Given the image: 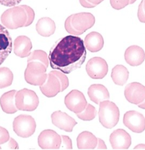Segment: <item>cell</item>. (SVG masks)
Wrapping results in <instances>:
<instances>
[{
    "instance_id": "6da1fadb",
    "label": "cell",
    "mask_w": 145,
    "mask_h": 150,
    "mask_svg": "<svg viewBox=\"0 0 145 150\" xmlns=\"http://www.w3.org/2000/svg\"><path fill=\"white\" fill-rule=\"evenodd\" d=\"M86 58L84 41L79 37L67 36L55 44L49 53L53 69L68 74L81 67Z\"/></svg>"
},
{
    "instance_id": "7a4b0ae2",
    "label": "cell",
    "mask_w": 145,
    "mask_h": 150,
    "mask_svg": "<svg viewBox=\"0 0 145 150\" xmlns=\"http://www.w3.org/2000/svg\"><path fill=\"white\" fill-rule=\"evenodd\" d=\"M1 21L4 27L9 29H16L25 27L27 21V15L22 5L14 6L2 14Z\"/></svg>"
},
{
    "instance_id": "3957f363",
    "label": "cell",
    "mask_w": 145,
    "mask_h": 150,
    "mask_svg": "<svg viewBox=\"0 0 145 150\" xmlns=\"http://www.w3.org/2000/svg\"><path fill=\"white\" fill-rule=\"evenodd\" d=\"M99 122L102 125L108 129L113 128L118 123L120 111L117 106L112 102L105 100L99 103Z\"/></svg>"
},
{
    "instance_id": "277c9868",
    "label": "cell",
    "mask_w": 145,
    "mask_h": 150,
    "mask_svg": "<svg viewBox=\"0 0 145 150\" xmlns=\"http://www.w3.org/2000/svg\"><path fill=\"white\" fill-rule=\"evenodd\" d=\"M47 67L43 64L37 61L27 62V66L24 72L26 81L32 86H41L46 81Z\"/></svg>"
},
{
    "instance_id": "5b68a950",
    "label": "cell",
    "mask_w": 145,
    "mask_h": 150,
    "mask_svg": "<svg viewBox=\"0 0 145 150\" xmlns=\"http://www.w3.org/2000/svg\"><path fill=\"white\" fill-rule=\"evenodd\" d=\"M16 106L19 110L32 112L39 104V100L36 92L27 88L18 91L15 96Z\"/></svg>"
},
{
    "instance_id": "8992f818",
    "label": "cell",
    "mask_w": 145,
    "mask_h": 150,
    "mask_svg": "<svg viewBox=\"0 0 145 150\" xmlns=\"http://www.w3.org/2000/svg\"><path fill=\"white\" fill-rule=\"evenodd\" d=\"M36 123L34 118L27 115H20L13 121V129L18 136L28 138L36 131Z\"/></svg>"
},
{
    "instance_id": "52a82bcc",
    "label": "cell",
    "mask_w": 145,
    "mask_h": 150,
    "mask_svg": "<svg viewBox=\"0 0 145 150\" xmlns=\"http://www.w3.org/2000/svg\"><path fill=\"white\" fill-rule=\"evenodd\" d=\"M88 76L93 79H102L108 72V65L105 60L101 57L91 58L88 62L86 66Z\"/></svg>"
},
{
    "instance_id": "ba28073f",
    "label": "cell",
    "mask_w": 145,
    "mask_h": 150,
    "mask_svg": "<svg viewBox=\"0 0 145 150\" xmlns=\"http://www.w3.org/2000/svg\"><path fill=\"white\" fill-rule=\"evenodd\" d=\"M64 103L69 110L76 114L83 112L88 104L84 94L78 90H73L67 95Z\"/></svg>"
},
{
    "instance_id": "9c48e42d",
    "label": "cell",
    "mask_w": 145,
    "mask_h": 150,
    "mask_svg": "<svg viewBox=\"0 0 145 150\" xmlns=\"http://www.w3.org/2000/svg\"><path fill=\"white\" fill-rule=\"evenodd\" d=\"M62 137L52 129H46L38 137L39 146L45 149H57L60 148Z\"/></svg>"
},
{
    "instance_id": "30bf717a",
    "label": "cell",
    "mask_w": 145,
    "mask_h": 150,
    "mask_svg": "<svg viewBox=\"0 0 145 150\" xmlns=\"http://www.w3.org/2000/svg\"><path fill=\"white\" fill-rule=\"evenodd\" d=\"M123 123L125 126L134 133H140L145 130V118L141 113L137 111L131 110L125 113Z\"/></svg>"
},
{
    "instance_id": "8fae6325",
    "label": "cell",
    "mask_w": 145,
    "mask_h": 150,
    "mask_svg": "<svg viewBox=\"0 0 145 150\" xmlns=\"http://www.w3.org/2000/svg\"><path fill=\"white\" fill-rule=\"evenodd\" d=\"M124 94L128 102L138 105L145 99V87L138 82L130 83L125 87Z\"/></svg>"
},
{
    "instance_id": "7c38bea8",
    "label": "cell",
    "mask_w": 145,
    "mask_h": 150,
    "mask_svg": "<svg viewBox=\"0 0 145 150\" xmlns=\"http://www.w3.org/2000/svg\"><path fill=\"white\" fill-rule=\"evenodd\" d=\"M110 142L113 149H127L131 145L132 138L125 130L117 129L111 133Z\"/></svg>"
},
{
    "instance_id": "4fadbf2b",
    "label": "cell",
    "mask_w": 145,
    "mask_h": 150,
    "mask_svg": "<svg viewBox=\"0 0 145 150\" xmlns=\"http://www.w3.org/2000/svg\"><path fill=\"white\" fill-rule=\"evenodd\" d=\"M95 18L91 13H79L72 14L71 23L74 28L83 34L95 24Z\"/></svg>"
},
{
    "instance_id": "5bb4252c",
    "label": "cell",
    "mask_w": 145,
    "mask_h": 150,
    "mask_svg": "<svg viewBox=\"0 0 145 150\" xmlns=\"http://www.w3.org/2000/svg\"><path fill=\"white\" fill-rule=\"evenodd\" d=\"M52 122L55 126L67 132H71L77 125L75 120L68 114L61 111H56L52 114Z\"/></svg>"
},
{
    "instance_id": "9a60e30c",
    "label": "cell",
    "mask_w": 145,
    "mask_h": 150,
    "mask_svg": "<svg viewBox=\"0 0 145 150\" xmlns=\"http://www.w3.org/2000/svg\"><path fill=\"white\" fill-rule=\"evenodd\" d=\"M13 50L12 38L7 29L0 24V65H1Z\"/></svg>"
},
{
    "instance_id": "2e32d148",
    "label": "cell",
    "mask_w": 145,
    "mask_h": 150,
    "mask_svg": "<svg viewBox=\"0 0 145 150\" xmlns=\"http://www.w3.org/2000/svg\"><path fill=\"white\" fill-rule=\"evenodd\" d=\"M40 89L45 96L53 97L61 92V85L58 78L51 72L47 75L46 81L40 86Z\"/></svg>"
},
{
    "instance_id": "e0dca14e",
    "label": "cell",
    "mask_w": 145,
    "mask_h": 150,
    "mask_svg": "<svg viewBox=\"0 0 145 150\" xmlns=\"http://www.w3.org/2000/svg\"><path fill=\"white\" fill-rule=\"evenodd\" d=\"M125 60L131 66H138L145 60L144 50L138 46H132L127 49L125 52Z\"/></svg>"
},
{
    "instance_id": "ac0fdd59",
    "label": "cell",
    "mask_w": 145,
    "mask_h": 150,
    "mask_svg": "<svg viewBox=\"0 0 145 150\" xmlns=\"http://www.w3.org/2000/svg\"><path fill=\"white\" fill-rule=\"evenodd\" d=\"M32 47L31 39L26 36H18L14 40V52L19 57H28L31 54Z\"/></svg>"
},
{
    "instance_id": "d6986e66",
    "label": "cell",
    "mask_w": 145,
    "mask_h": 150,
    "mask_svg": "<svg viewBox=\"0 0 145 150\" xmlns=\"http://www.w3.org/2000/svg\"><path fill=\"white\" fill-rule=\"evenodd\" d=\"M88 94L91 100L97 105L110 98L108 90L101 84L91 85L88 88Z\"/></svg>"
},
{
    "instance_id": "ffe728a7",
    "label": "cell",
    "mask_w": 145,
    "mask_h": 150,
    "mask_svg": "<svg viewBox=\"0 0 145 150\" xmlns=\"http://www.w3.org/2000/svg\"><path fill=\"white\" fill-rule=\"evenodd\" d=\"M84 46L91 52L100 51L104 46V39L102 35L97 32L89 33L84 39Z\"/></svg>"
},
{
    "instance_id": "44dd1931",
    "label": "cell",
    "mask_w": 145,
    "mask_h": 150,
    "mask_svg": "<svg viewBox=\"0 0 145 150\" xmlns=\"http://www.w3.org/2000/svg\"><path fill=\"white\" fill-rule=\"evenodd\" d=\"M17 91L15 90L4 93L0 98V105L3 111L8 114H13L18 112L16 106L15 96Z\"/></svg>"
},
{
    "instance_id": "7402d4cb",
    "label": "cell",
    "mask_w": 145,
    "mask_h": 150,
    "mask_svg": "<svg viewBox=\"0 0 145 150\" xmlns=\"http://www.w3.org/2000/svg\"><path fill=\"white\" fill-rule=\"evenodd\" d=\"M97 138L89 132H83L77 138L78 148L81 149H96Z\"/></svg>"
},
{
    "instance_id": "603a6c76",
    "label": "cell",
    "mask_w": 145,
    "mask_h": 150,
    "mask_svg": "<svg viewBox=\"0 0 145 150\" xmlns=\"http://www.w3.org/2000/svg\"><path fill=\"white\" fill-rule=\"evenodd\" d=\"M56 25L50 18H42L40 19L36 24L37 33L43 37H49L55 31Z\"/></svg>"
},
{
    "instance_id": "cb8c5ba5",
    "label": "cell",
    "mask_w": 145,
    "mask_h": 150,
    "mask_svg": "<svg viewBox=\"0 0 145 150\" xmlns=\"http://www.w3.org/2000/svg\"><path fill=\"white\" fill-rule=\"evenodd\" d=\"M129 72L127 69L122 65H117L115 66L111 73L113 82L118 86H123L127 81Z\"/></svg>"
},
{
    "instance_id": "d4e9b609",
    "label": "cell",
    "mask_w": 145,
    "mask_h": 150,
    "mask_svg": "<svg viewBox=\"0 0 145 150\" xmlns=\"http://www.w3.org/2000/svg\"><path fill=\"white\" fill-rule=\"evenodd\" d=\"M13 81V74L9 68H0V88L11 86Z\"/></svg>"
},
{
    "instance_id": "484cf974",
    "label": "cell",
    "mask_w": 145,
    "mask_h": 150,
    "mask_svg": "<svg viewBox=\"0 0 145 150\" xmlns=\"http://www.w3.org/2000/svg\"><path fill=\"white\" fill-rule=\"evenodd\" d=\"M32 61L42 62L47 67H48L49 65V59L47 54L46 52L42 51V50H36V51L31 53V54L28 56L27 62Z\"/></svg>"
},
{
    "instance_id": "4316f807",
    "label": "cell",
    "mask_w": 145,
    "mask_h": 150,
    "mask_svg": "<svg viewBox=\"0 0 145 150\" xmlns=\"http://www.w3.org/2000/svg\"><path fill=\"white\" fill-rule=\"evenodd\" d=\"M97 111L94 106L91 104H87L86 108L81 112L76 113L77 117L84 121L92 120L96 117Z\"/></svg>"
},
{
    "instance_id": "83f0119b",
    "label": "cell",
    "mask_w": 145,
    "mask_h": 150,
    "mask_svg": "<svg viewBox=\"0 0 145 150\" xmlns=\"http://www.w3.org/2000/svg\"><path fill=\"white\" fill-rule=\"evenodd\" d=\"M54 76H55L59 80L61 85V92L64 91V90L69 86V80L66 75L60 71H52L50 72Z\"/></svg>"
},
{
    "instance_id": "f1b7e54d",
    "label": "cell",
    "mask_w": 145,
    "mask_h": 150,
    "mask_svg": "<svg viewBox=\"0 0 145 150\" xmlns=\"http://www.w3.org/2000/svg\"><path fill=\"white\" fill-rule=\"evenodd\" d=\"M71 20L72 15H71L70 16H69L66 19L65 23H64V28H65L66 31L69 34H71L72 35H81L83 34L81 32L78 31V30L74 28L71 23Z\"/></svg>"
},
{
    "instance_id": "f546056e",
    "label": "cell",
    "mask_w": 145,
    "mask_h": 150,
    "mask_svg": "<svg viewBox=\"0 0 145 150\" xmlns=\"http://www.w3.org/2000/svg\"><path fill=\"white\" fill-rule=\"evenodd\" d=\"M112 7L116 10H120L130 4V0H110Z\"/></svg>"
},
{
    "instance_id": "4dcf8cb0",
    "label": "cell",
    "mask_w": 145,
    "mask_h": 150,
    "mask_svg": "<svg viewBox=\"0 0 145 150\" xmlns=\"http://www.w3.org/2000/svg\"><path fill=\"white\" fill-rule=\"evenodd\" d=\"M22 6L25 9L27 15V21L26 24V26H25V27H27L30 26L33 23L35 18V13L34 10L29 6H27V5H22Z\"/></svg>"
},
{
    "instance_id": "1f68e13d",
    "label": "cell",
    "mask_w": 145,
    "mask_h": 150,
    "mask_svg": "<svg viewBox=\"0 0 145 150\" xmlns=\"http://www.w3.org/2000/svg\"><path fill=\"white\" fill-rule=\"evenodd\" d=\"M9 139V134L7 129L0 127V145L8 142Z\"/></svg>"
},
{
    "instance_id": "d6a6232c",
    "label": "cell",
    "mask_w": 145,
    "mask_h": 150,
    "mask_svg": "<svg viewBox=\"0 0 145 150\" xmlns=\"http://www.w3.org/2000/svg\"><path fill=\"white\" fill-rule=\"evenodd\" d=\"M62 143L60 148L62 149H72V142L71 139L68 136L62 135Z\"/></svg>"
},
{
    "instance_id": "836d02e7",
    "label": "cell",
    "mask_w": 145,
    "mask_h": 150,
    "mask_svg": "<svg viewBox=\"0 0 145 150\" xmlns=\"http://www.w3.org/2000/svg\"><path fill=\"white\" fill-rule=\"evenodd\" d=\"M138 18L139 21L145 23V11L143 8V0H142L141 3L139 4L138 10Z\"/></svg>"
},
{
    "instance_id": "e575fe53",
    "label": "cell",
    "mask_w": 145,
    "mask_h": 150,
    "mask_svg": "<svg viewBox=\"0 0 145 150\" xmlns=\"http://www.w3.org/2000/svg\"><path fill=\"white\" fill-rule=\"evenodd\" d=\"M22 1V0H0V5L4 6L11 7L18 5Z\"/></svg>"
},
{
    "instance_id": "d590c367",
    "label": "cell",
    "mask_w": 145,
    "mask_h": 150,
    "mask_svg": "<svg viewBox=\"0 0 145 150\" xmlns=\"http://www.w3.org/2000/svg\"><path fill=\"white\" fill-rule=\"evenodd\" d=\"M79 3L82 6L86 8H92L96 6V5L90 3L88 0H79Z\"/></svg>"
},
{
    "instance_id": "8d00e7d4",
    "label": "cell",
    "mask_w": 145,
    "mask_h": 150,
    "mask_svg": "<svg viewBox=\"0 0 145 150\" xmlns=\"http://www.w3.org/2000/svg\"><path fill=\"white\" fill-rule=\"evenodd\" d=\"M8 148L10 149H18L19 146L17 142L13 138H10L8 141Z\"/></svg>"
},
{
    "instance_id": "74e56055",
    "label": "cell",
    "mask_w": 145,
    "mask_h": 150,
    "mask_svg": "<svg viewBox=\"0 0 145 150\" xmlns=\"http://www.w3.org/2000/svg\"><path fill=\"white\" fill-rule=\"evenodd\" d=\"M96 149H107V146L102 139L97 138V144Z\"/></svg>"
},
{
    "instance_id": "f35d334b",
    "label": "cell",
    "mask_w": 145,
    "mask_h": 150,
    "mask_svg": "<svg viewBox=\"0 0 145 150\" xmlns=\"http://www.w3.org/2000/svg\"><path fill=\"white\" fill-rule=\"evenodd\" d=\"M88 1L91 3L97 6V5H98L99 4L102 3L104 1V0H88Z\"/></svg>"
},
{
    "instance_id": "ab89813d",
    "label": "cell",
    "mask_w": 145,
    "mask_h": 150,
    "mask_svg": "<svg viewBox=\"0 0 145 150\" xmlns=\"http://www.w3.org/2000/svg\"><path fill=\"white\" fill-rule=\"evenodd\" d=\"M134 149H145V144H138L137 146L134 148Z\"/></svg>"
},
{
    "instance_id": "60d3db41",
    "label": "cell",
    "mask_w": 145,
    "mask_h": 150,
    "mask_svg": "<svg viewBox=\"0 0 145 150\" xmlns=\"http://www.w3.org/2000/svg\"><path fill=\"white\" fill-rule=\"evenodd\" d=\"M138 107L139 108H142V109H145V99L144 100V101L143 102L138 105Z\"/></svg>"
},
{
    "instance_id": "b9f144b4",
    "label": "cell",
    "mask_w": 145,
    "mask_h": 150,
    "mask_svg": "<svg viewBox=\"0 0 145 150\" xmlns=\"http://www.w3.org/2000/svg\"><path fill=\"white\" fill-rule=\"evenodd\" d=\"M136 1H137V0H130V4H133Z\"/></svg>"
},
{
    "instance_id": "7bdbcfd3",
    "label": "cell",
    "mask_w": 145,
    "mask_h": 150,
    "mask_svg": "<svg viewBox=\"0 0 145 150\" xmlns=\"http://www.w3.org/2000/svg\"><path fill=\"white\" fill-rule=\"evenodd\" d=\"M143 8L145 11V0H143Z\"/></svg>"
}]
</instances>
